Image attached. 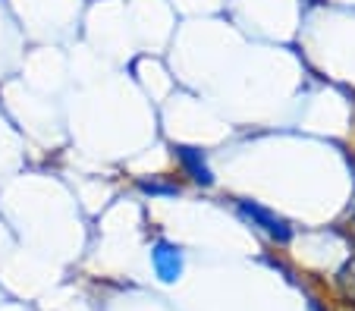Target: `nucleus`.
Returning <instances> with one entry per match:
<instances>
[{"instance_id":"obj_1","label":"nucleus","mask_w":355,"mask_h":311,"mask_svg":"<svg viewBox=\"0 0 355 311\" xmlns=\"http://www.w3.org/2000/svg\"><path fill=\"white\" fill-rule=\"evenodd\" d=\"M336 283H340V290H343V296L349 299V302H355V258L346 264L340 271V277H336Z\"/></svg>"}]
</instances>
